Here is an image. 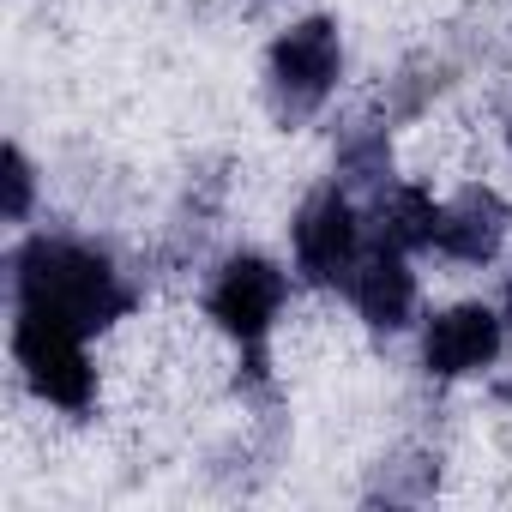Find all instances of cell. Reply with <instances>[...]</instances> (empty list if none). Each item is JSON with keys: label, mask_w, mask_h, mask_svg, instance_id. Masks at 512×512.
<instances>
[{"label": "cell", "mask_w": 512, "mask_h": 512, "mask_svg": "<svg viewBox=\"0 0 512 512\" xmlns=\"http://www.w3.org/2000/svg\"><path fill=\"white\" fill-rule=\"evenodd\" d=\"M13 290H19V308H43L79 332L121 320L133 302L121 290V278L109 272V260H97V253H85L73 241H31L13 260Z\"/></svg>", "instance_id": "obj_1"}, {"label": "cell", "mask_w": 512, "mask_h": 512, "mask_svg": "<svg viewBox=\"0 0 512 512\" xmlns=\"http://www.w3.org/2000/svg\"><path fill=\"white\" fill-rule=\"evenodd\" d=\"M79 326L43 314V308H19V332H13V356L25 368V380L49 398V404H67V410H85L91 404V362L79 350Z\"/></svg>", "instance_id": "obj_2"}, {"label": "cell", "mask_w": 512, "mask_h": 512, "mask_svg": "<svg viewBox=\"0 0 512 512\" xmlns=\"http://www.w3.org/2000/svg\"><path fill=\"white\" fill-rule=\"evenodd\" d=\"M338 79V25L332 19H302L296 31L278 37L272 49V91H278V109L290 115H308L326 103Z\"/></svg>", "instance_id": "obj_3"}, {"label": "cell", "mask_w": 512, "mask_h": 512, "mask_svg": "<svg viewBox=\"0 0 512 512\" xmlns=\"http://www.w3.org/2000/svg\"><path fill=\"white\" fill-rule=\"evenodd\" d=\"M284 302V272L272 260H260V253H241V260H229L211 284V320L241 338V344H260L272 314Z\"/></svg>", "instance_id": "obj_4"}, {"label": "cell", "mask_w": 512, "mask_h": 512, "mask_svg": "<svg viewBox=\"0 0 512 512\" xmlns=\"http://www.w3.org/2000/svg\"><path fill=\"white\" fill-rule=\"evenodd\" d=\"M356 241H362V223L350 211L344 193H320L308 199L302 223H296V266L308 272V284H338L356 272Z\"/></svg>", "instance_id": "obj_5"}, {"label": "cell", "mask_w": 512, "mask_h": 512, "mask_svg": "<svg viewBox=\"0 0 512 512\" xmlns=\"http://www.w3.org/2000/svg\"><path fill=\"white\" fill-rule=\"evenodd\" d=\"M494 350H500V314H488V308L470 302V308H452V314H440L428 326L422 362L452 380V374H470V368L494 362Z\"/></svg>", "instance_id": "obj_6"}, {"label": "cell", "mask_w": 512, "mask_h": 512, "mask_svg": "<svg viewBox=\"0 0 512 512\" xmlns=\"http://www.w3.org/2000/svg\"><path fill=\"white\" fill-rule=\"evenodd\" d=\"M350 296H356V308H362L368 326L398 332V326L410 320V308H416V278L404 272V253H398V247L362 253L356 272H350Z\"/></svg>", "instance_id": "obj_7"}, {"label": "cell", "mask_w": 512, "mask_h": 512, "mask_svg": "<svg viewBox=\"0 0 512 512\" xmlns=\"http://www.w3.org/2000/svg\"><path fill=\"white\" fill-rule=\"evenodd\" d=\"M452 260H494L500 241H506V205L482 187L458 193L446 211H440V235H434Z\"/></svg>", "instance_id": "obj_8"}, {"label": "cell", "mask_w": 512, "mask_h": 512, "mask_svg": "<svg viewBox=\"0 0 512 512\" xmlns=\"http://www.w3.org/2000/svg\"><path fill=\"white\" fill-rule=\"evenodd\" d=\"M374 235H380V247H398V253L428 247L440 235V211H434V199L422 187H392L380 199V211H374Z\"/></svg>", "instance_id": "obj_9"}, {"label": "cell", "mask_w": 512, "mask_h": 512, "mask_svg": "<svg viewBox=\"0 0 512 512\" xmlns=\"http://www.w3.org/2000/svg\"><path fill=\"white\" fill-rule=\"evenodd\" d=\"M31 211V163H25V151H7V217L19 223Z\"/></svg>", "instance_id": "obj_10"}, {"label": "cell", "mask_w": 512, "mask_h": 512, "mask_svg": "<svg viewBox=\"0 0 512 512\" xmlns=\"http://www.w3.org/2000/svg\"><path fill=\"white\" fill-rule=\"evenodd\" d=\"M506 139H512V121H506Z\"/></svg>", "instance_id": "obj_11"}, {"label": "cell", "mask_w": 512, "mask_h": 512, "mask_svg": "<svg viewBox=\"0 0 512 512\" xmlns=\"http://www.w3.org/2000/svg\"><path fill=\"white\" fill-rule=\"evenodd\" d=\"M506 398H512V386H506Z\"/></svg>", "instance_id": "obj_12"}]
</instances>
